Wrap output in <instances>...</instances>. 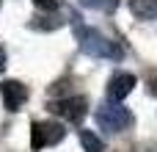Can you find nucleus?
<instances>
[{
  "instance_id": "nucleus-1",
  "label": "nucleus",
  "mask_w": 157,
  "mask_h": 152,
  "mask_svg": "<svg viewBox=\"0 0 157 152\" xmlns=\"http://www.w3.org/2000/svg\"><path fill=\"white\" fill-rule=\"evenodd\" d=\"M72 28H75V36H77V47L86 55H91V58H110V61H119L124 55V50L119 47V42L108 39L97 28L83 25V17L80 14H72Z\"/></svg>"
},
{
  "instance_id": "nucleus-2",
  "label": "nucleus",
  "mask_w": 157,
  "mask_h": 152,
  "mask_svg": "<svg viewBox=\"0 0 157 152\" xmlns=\"http://www.w3.org/2000/svg\"><path fill=\"white\" fill-rule=\"evenodd\" d=\"M94 119H97V125L105 130V133H124V130H130L132 127V114H130V108H124L121 102H102V105H97V111H94Z\"/></svg>"
},
{
  "instance_id": "nucleus-3",
  "label": "nucleus",
  "mask_w": 157,
  "mask_h": 152,
  "mask_svg": "<svg viewBox=\"0 0 157 152\" xmlns=\"http://www.w3.org/2000/svg\"><path fill=\"white\" fill-rule=\"evenodd\" d=\"M47 108H50V114H55V116L72 122V125H80V122L86 119V114H88V102H86V97H63V100H52Z\"/></svg>"
},
{
  "instance_id": "nucleus-4",
  "label": "nucleus",
  "mask_w": 157,
  "mask_h": 152,
  "mask_svg": "<svg viewBox=\"0 0 157 152\" xmlns=\"http://www.w3.org/2000/svg\"><path fill=\"white\" fill-rule=\"evenodd\" d=\"M63 136H66L63 125H58L52 119L50 122H33V127H30V147L39 152L44 147H52V144L63 141Z\"/></svg>"
},
{
  "instance_id": "nucleus-5",
  "label": "nucleus",
  "mask_w": 157,
  "mask_h": 152,
  "mask_svg": "<svg viewBox=\"0 0 157 152\" xmlns=\"http://www.w3.org/2000/svg\"><path fill=\"white\" fill-rule=\"evenodd\" d=\"M135 75H130V72H116L110 80H108V100L110 102H121L132 89H135Z\"/></svg>"
},
{
  "instance_id": "nucleus-6",
  "label": "nucleus",
  "mask_w": 157,
  "mask_h": 152,
  "mask_svg": "<svg viewBox=\"0 0 157 152\" xmlns=\"http://www.w3.org/2000/svg\"><path fill=\"white\" fill-rule=\"evenodd\" d=\"M0 94H3V105L8 111H19L28 100V86L19 83V80H6L0 86Z\"/></svg>"
},
{
  "instance_id": "nucleus-7",
  "label": "nucleus",
  "mask_w": 157,
  "mask_h": 152,
  "mask_svg": "<svg viewBox=\"0 0 157 152\" xmlns=\"http://www.w3.org/2000/svg\"><path fill=\"white\" fill-rule=\"evenodd\" d=\"M130 11L135 19H157V0H130Z\"/></svg>"
},
{
  "instance_id": "nucleus-8",
  "label": "nucleus",
  "mask_w": 157,
  "mask_h": 152,
  "mask_svg": "<svg viewBox=\"0 0 157 152\" xmlns=\"http://www.w3.org/2000/svg\"><path fill=\"white\" fill-rule=\"evenodd\" d=\"M80 144L86 152H105V141L91 130H80Z\"/></svg>"
},
{
  "instance_id": "nucleus-9",
  "label": "nucleus",
  "mask_w": 157,
  "mask_h": 152,
  "mask_svg": "<svg viewBox=\"0 0 157 152\" xmlns=\"http://www.w3.org/2000/svg\"><path fill=\"white\" fill-rule=\"evenodd\" d=\"M83 8H97V11H113L116 6H119V0H77Z\"/></svg>"
},
{
  "instance_id": "nucleus-10",
  "label": "nucleus",
  "mask_w": 157,
  "mask_h": 152,
  "mask_svg": "<svg viewBox=\"0 0 157 152\" xmlns=\"http://www.w3.org/2000/svg\"><path fill=\"white\" fill-rule=\"evenodd\" d=\"M33 6L41 8V11H55L61 6V0H33Z\"/></svg>"
},
{
  "instance_id": "nucleus-11",
  "label": "nucleus",
  "mask_w": 157,
  "mask_h": 152,
  "mask_svg": "<svg viewBox=\"0 0 157 152\" xmlns=\"http://www.w3.org/2000/svg\"><path fill=\"white\" fill-rule=\"evenodd\" d=\"M3 66H6V50L0 47V72H3Z\"/></svg>"
}]
</instances>
